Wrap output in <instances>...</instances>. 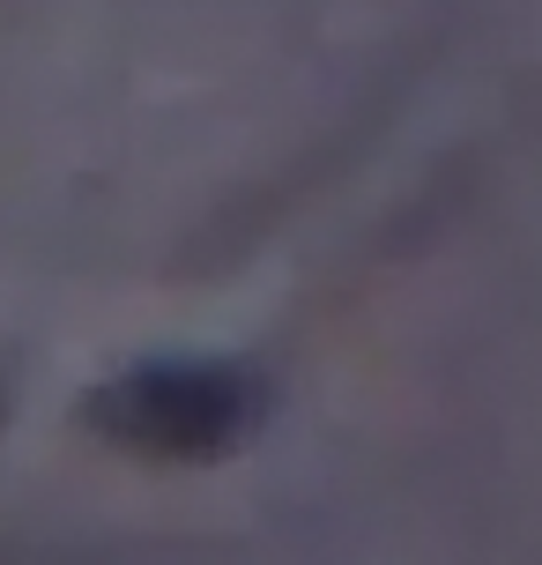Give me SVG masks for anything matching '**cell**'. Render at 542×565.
Masks as SVG:
<instances>
[{
	"label": "cell",
	"mask_w": 542,
	"mask_h": 565,
	"mask_svg": "<svg viewBox=\"0 0 542 565\" xmlns=\"http://www.w3.org/2000/svg\"><path fill=\"white\" fill-rule=\"evenodd\" d=\"M260 417V387L224 358H156L127 365L83 395V424L142 461H216Z\"/></svg>",
	"instance_id": "cell-1"
},
{
	"label": "cell",
	"mask_w": 542,
	"mask_h": 565,
	"mask_svg": "<svg viewBox=\"0 0 542 565\" xmlns=\"http://www.w3.org/2000/svg\"><path fill=\"white\" fill-rule=\"evenodd\" d=\"M0 417H8V387H0Z\"/></svg>",
	"instance_id": "cell-2"
}]
</instances>
